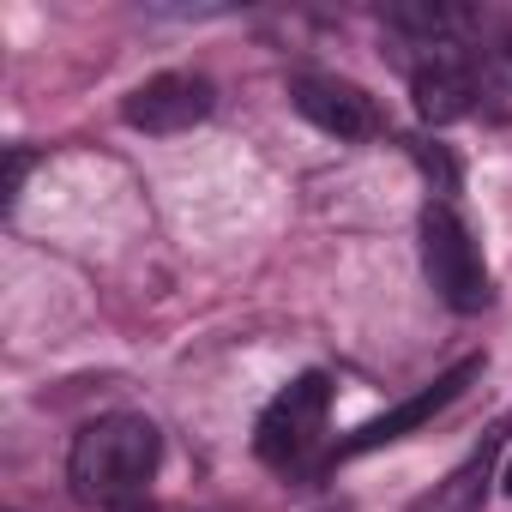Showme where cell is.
<instances>
[{
	"instance_id": "cell-2",
	"label": "cell",
	"mask_w": 512,
	"mask_h": 512,
	"mask_svg": "<svg viewBox=\"0 0 512 512\" xmlns=\"http://www.w3.org/2000/svg\"><path fill=\"white\" fill-rule=\"evenodd\" d=\"M422 272H428V290L452 314H482L494 302L482 247H476V235L464 229V217L446 199H428V211H422Z\"/></svg>"
},
{
	"instance_id": "cell-9",
	"label": "cell",
	"mask_w": 512,
	"mask_h": 512,
	"mask_svg": "<svg viewBox=\"0 0 512 512\" xmlns=\"http://www.w3.org/2000/svg\"><path fill=\"white\" fill-rule=\"evenodd\" d=\"M488 482H494V452L482 446V452L464 458L446 482H434V494H422L410 512H482V506H488Z\"/></svg>"
},
{
	"instance_id": "cell-11",
	"label": "cell",
	"mask_w": 512,
	"mask_h": 512,
	"mask_svg": "<svg viewBox=\"0 0 512 512\" xmlns=\"http://www.w3.org/2000/svg\"><path fill=\"white\" fill-rule=\"evenodd\" d=\"M25 169H31V157H25V151H7V205L19 199V181H25Z\"/></svg>"
},
{
	"instance_id": "cell-4",
	"label": "cell",
	"mask_w": 512,
	"mask_h": 512,
	"mask_svg": "<svg viewBox=\"0 0 512 512\" xmlns=\"http://www.w3.org/2000/svg\"><path fill=\"white\" fill-rule=\"evenodd\" d=\"M470 380H482V356H464V362H452V368H446V374H434L422 392H410L404 404H392V410H380L374 422H362L350 440H338V446H332V464H344V458H362V452H374V446H392V440L416 434L422 422H434L440 410H452V404L470 392Z\"/></svg>"
},
{
	"instance_id": "cell-12",
	"label": "cell",
	"mask_w": 512,
	"mask_h": 512,
	"mask_svg": "<svg viewBox=\"0 0 512 512\" xmlns=\"http://www.w3.org/2000/svg\"><path fill=\"white\" fill-rule=\"evenodd\" d=\"M500 488H506V494H512V464H506V476H500Z\"/></svg>"
},
{
	"instance_id": "cell-6",
	"label": "cell",
	"mask_w": 512,
	"mask_h": 512,
	"mask_svg": "<svg viewBox=\"0 0 512 512\" xmlns=\"http://www.w3.org/2000/svg\"><path fill=\"white\" fill-rule=\"evenodd\" d=\"M290 103L302 121H314L320 133L332 139H380V103L356 85V79H338V73H296L290 79Z\"/></svg>"
},
{
	"instance_id": "cell-3",
	"label": "cell",
	"mask_w": 512,
	"mask_h": 512,
	"mask_svg": "<svg viewBox=\"0 0 512 512\" xmlns=\"http://www.w3.org/2000/svg\"><path fill=\"white\" fill-rule=\"evenodd\" d=\"M326 410H332V374H320V368L296 374V380L260 410V422H253V452H260L272 470L302 464V458L320 446V434H326Z\"/></svg>"
},
{
	"instance_id": "cell-5",
	"label": "cell",
	"mask_w": 512,
	"mask_h": 512,
	"mask_svg": "<svg viewBox=\"0 0 512 512\" xmlns=\"http://www.w3.org/2000/svg\"><path fill=\"white\" fill-rule=\"evenodd\" d=\"M211 103H217V91H211V79H205V73H151L145 85H133V91H127L121 121H127V127H139V133L169 139V133L199 127V121L211 115Z\"/></svg>"
},
{
	"instance_id": "cell-10",
	"label": "cell",
	"mask_w": 512,
	"mask_h": 512,
	"mask_svg": "<svg viewBox=\"0 0 512 512\" xmlns=\"http://www.w3.org/2000/svg\"><path fill=\"white\" fill-rule=\"evenodd\" d=\"M410 151H416V163H422V169H428V181H434V175H440V193H452V187H458V163H452V157H446V151H440V145H422V139H416V145H410Z\"/></svg>"
},
{
	"instance_id": "cell-1",
	"label": "cell",
	"mask_w": 512,
	"mask_h": 512,
	"mask_svg": "<svg viewBox=\"0 0 512 512\" xmlns=\"http://www.w3.org/2000/svg\"><path fill=\"white\" fill-rule=\"evenodd\" d=\"M157 458H163V434L151 416H133V410H115V416H97L79 428L73 452H67V482L85 506H103V512H151L145 488L157 476Z\"/></svg>"
},
{
	"instance_id": "cell-8",
	"label": "cell",
	"mask_w": 512,
	"mask_h": 512,
	"mask_svg": "<svg viewBox=\"0 0 512 512\" xmlns=\"http://www.w3.org/2000/svg\"><path fill=\"white\" fill-rule=\"evenodd\" d=\"M386 25L404 31V37H416L428 55H440V49H452V43L476 25V13L452 7V0H392V7H386Z\"/></svg>"
},
{
	"instance_id": "cell-7",
	"label": "cell",
	"mask_w": 512,
	"mask_h": 512,
	"mask_svg": "<svg viewBox=\"0 0 512 512\" xmlns=\"http://www.w3.org/2000/svg\"><path fill=\"white\" fill-rule=\"evenodd\" d=\"M410 91H416V115L428 127H446V121H464L482 97V67L464 55V49H440L428 55L416 73H410Z\"/></svg>"
}]
</instances>
